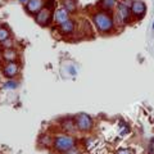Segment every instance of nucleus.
<instances>
[{"label": "nucleus", "instance_id": "obj_25", "mask_svg": "<svg viewBox=\"0 0 154 154\" xmlns=\"http://www.w3.org/2000/svg\"><path fill=\"white\" fill-rule=\"evenodd\" d=\"M0 28H2V27H0Z\"/></svg>", "mask_w": 154, "mask_h": 154}, {"label": "nucleus", "instance_id": "obj_4", "mask_svg": "<svg viewBox=\"0 0 154 154\" xmlns=\"http://www.w3.org/2000/svg\"><path fill=\"white\" fill-rule=\"evenodd\" d=\"M130 9H131V14L135 19H143L146 14V4L143 0H134Z\"/></svg>", "mask_w": 154, "mask_h": 154}, {"label": "nucleus", "instance_id": "obj_2", "mask_svg": "<svg viewBox=\"0 0 154 154\" xmlns=\"http://www.w3.org/2000/svg\"><path fill=\"white\" fill-rule=\"evenodd\" d=\"M116 19L114 21L119 23V25H127V23L131 21L132 14H131V9L128 5H126L122 2L117 3V7H116Z\"/></svg>", "mask_w": 154, "mask_h": 154}, {"label": "nucleus", "instance_id": "obj_17", "mask_svg": "<svg viewBox=\"0 0 154 154\" xmlns=\"http://www.w3.org/2000/svg\"><path fill=\"white\" fill-rule=\"evenodd\" d=\"M116 154H134V152L128 148H122V149H119V150L116 152Z\"/></svg>", "mask_w": 154, "mask_h": 154}, {"label": "nucleus", "instance_id": "obj_9", "mask_svg": "<svg viewBox=\"0 0 154 154\" xmlns=\"http://www.w3.org/2000/svg\"><path fill=\"white\" fill-rule=\"evenodd\" d=\"M69 19V12L66 11L64 8H59L57 9L55 13H54V22L57 25H62L63 22L68 21Z\"/></svg>", "mask_w": 154, "mask_h": 154}, {"label": "nucleus", "instance_id": "obj_18", "mask_svg": "<svg viewBox=\"0 0 154 154\" xmlns=\"http://www.w3.org/2000/svg\"><path fill=\"white\" fill-rule=\"evenodd\" d=\"M55 4H57V2L55 0H45V8H48V9H53L55 7Z\"/></svg>", "mask_w": 154, "mask_h": 154}, {"label": "nucleus", "instance_id": "obj_22", "mask_svg": "<svg viewBox=\"0 0 154 154\" xmlns=\"http://www.w3.org/2000/svg\"><path fill=\"white\" fill-rule=\"evenodd\" d=\"M19 3H22V4H27L28 3V0H18Z\"/></svg>", "mask_w": 154, "mask_h": 154}, {"label": "nucleus", "instance_id": "obj_5", "mask_svg": "<svg viewBox=\"0 0 154 154\" xmlns=\"http://www.w3.org/2000/svg\"><path fill=\"white\" fill-rule=\"evenodd\" d=\"M75 122L77 125V128L80 131H90L93 128V118L86 113H81L75 118Z\"/></svg>", "mask_w": 154, "mask_h": 154}, {"label": "nucleus", "instance_id": "obj_20", "mask_svg": "<svg viewBox=\"0 0 154 154\" xmlns=\"http://www.w3.org/2000/svg\"><path fill=\"white\" fill-rule=\"evenodd\" d=\"M3 45H4V48H5V49H12V46H13V42H12V40H11V38H8V40L3 41Z\"/></svg>", "mask_w": 154, "mask_h": 154}, {"label": "nucleus", "instance_id": "obj_8", "mask_svg": "<svg viewBox=\"0 0 154 154\" xmlns=\"http://www.w3.org/2000/svg\"><path fill=\"white\" fill-rule=\"evenodd\" d=\"M26 8L28 13L37 14L44 8V3H42V0H28V3L26 4Z\"/></svg>", "mask_w": 154, "mask_h": 154}, {"label": "nucleus", "instance_id": "obj_10", "mask_svg": "<svg viewBox=\"0 0 154 154\" xmlns=\"http://www.w3.org/2000/svg\"><path fill=\"white\" fill-rule=\"evenodd\" d=\"M98 7H99L100 11L110 12L112 9H114L117 7V0H99Z\"/></svg>", "mask_w": 154, "mask_h": 154}, {"label": "nucleus", "instance_id": "obj_7", "mask_svg": "<svg viewBox=\"0 0 154 154\" xmlns=\"http://www.w3.org/2000/svg\"><path fill=\"white\" fill-rule=\"evenodd\" d=\"M18 71H19V66L16 62H8V64L3 68V73L8 79H12V77H14L18 73Z\"/></svg>", "mask_w": 154, "mask_h": 154}, {"label": "nucleus", "instance_id": "obj_1", "mask_svg": "<svg viewBox=\"0 0 154 154\" xmlns=\"http://www.w3.org/2000/svg\"><path fill=\"white\" fill-rule=\"evenodd\" d=\"M93 22L95 28L100 33H109L114 30L116 21L114 17L110 14V12L98 11L93 13Z\"/></svg>", "mask_w": 154, "mask_h": 154}, {"label": "nucleus", "instance_id": "obj_15", "mask_svg": "<svg viewBox=\"0 0 154 154\" xmlns=\"http://www.w3.org/2000/svg\"><path fill=\"white\" fill-rule=\"evenodd\" d=\"M9 38V31L7 28H0V42L5 41Z\"/></svg>", "mask_w": 154, "mask_h": 154}, {"label": "nucleus", "instance_id": "obj_16", "mask_svg": "<svg viewBox=\"0 0 154 154\" xmlns=\"http://www.w3.org/2000/svg\"><path fill=\"white\" fill-rule=\"evenodd\" d=\"M40 144H41V145H48V146H49L50 144H51V139H50V136H41V139H40Z\"/></svg>", "mask_w": 154, "mask_h": 154}, {"label": "nucleus", "instance_id": "obj_6", "mask_svg": "<svg viewBox=\"0 0 154 154\" xmlns=\"http://www.w3.org/2000/svg\"><path fill=\"white\" fill-rule=\"evenodd\" d=\"M50 18H51V13H50V9H48V8H42L41 11L36 14V22L40 26L48 25Z\"/></svg>", "mask_w": 154, "mask_h": 154}, {"label": "nucleus", "instance_id": "obj_3", "mask_svg": "<svg viewBox=\"0 0 154 154\" xmlns=\"http://www.w3.org/2000/svg\"><path fill=\"white\" fill-rule=\"evenodd\" d=\"M53 143H54V148L58 152H68L76 145V140L68 135H58L54 137Z\"/></svg>", "mask_w": 154, "mask_h": 154}, {"label": "nucleus", "instance_id": "obj_14", "mask_svg": "<svg viewBox=\"0 0 154 154\" xmlns=\"http://www.w3.org/2000/svg\"><path fill=\"white\" fill-rule=\"evenodd\" d=\"M63 8L66 11H68L69 13L76 12V9H77L76 0H63Z\"/></svg>", "mask_w": 154, "mask_h": 154}, {"label": "nucleus", "instance_id": "obj_19", "mask_svg": "<svg viewBox=\"0 0 154 154\" xmlns=\"http://www.w3.org/2000/svg\"><path fill=\"white\" fill-rule=\"evenodd\" d=\"M17 82H14V81H8V82L4 84V88H7V89H14V88H17Z\"/></svg>", "mask_w": 154, "mask_h": 154}, {"label": "nucleus", "instance_id": "obj_13", "mask_svg": "<svg viewBox=\"0 0 154 154\" xmlns=\"http://www.w3.org/2000/svg\"><path fill=\"white\" fill-rule=\"evenodd\" d=\"M3 58L7 62H14L17 58V51L14 49H5L3 53Z\"/></svg>", "mask_w": 154, "mask_h": 154}, {"label": "nucleus", "instance_id": "obj_21", "mask_svg": "<svg viewBox=\"0 0 154 154\" xmlns=\"http://www.w3.org/2000/svg\"><path fill=\"white\" fill-rule=\"evenodd\" d=\"M66 154H77V150L75 148H72L71 150H68V152H66Z\"/></svg>", "mask_w": 154, "mask_h": 154}, {"label": "nucleus", "instance_id": "obj_23", "mask_svg": "<svg viewBox=\"0 0 154 154\" xmlns=\"http://www.w3.org/2000/svg\"><path fill=\"white\" fill-rule=\"evenodd\" d=\"M69 72H71L72 75H75V69H73V68H69Z\"/></svg>", "mask_w": 154, "mask_h": 154}, {"label": "nucleus", "instance_id": "obj_24", "mask_svg": "<svg viewBox=\"0 0 154 154\" xmlns=\"http://www.w3.org/2000/svg\"><path fill=\"white\" fill-rule=\"evenodd\" d=\"M152 30L154 31V21H153V23H152Z\"/></svg>", "mask_w": 154, "mask_h": 154}, {"label": "nucleus", "instance_id": "obj_11", "mask_svg": "<svg viewBox=\"0 0 154 154\" xmlns=\"http://www.w3.org/2000/svg\"><path fill=\"white\" fill-rule=\"evenodd\" d=\"M75 22L71 21V19H68V21L63 22L62 25H59V31L62 33H64V35H69V33H72L75 31Z\"/></svg>", "mask_w": 154, "mask_h": 154}, {"label": "nucleus", "instance_id": "obj_12", "mask_svg": "<svg viewBox=\"0 0 154 154\" xmlns=\"http://www.w3.org/2000/svg\"><path fill=\"white\" fill-rule=\"evenodd\" d=\"M62 128L66 132H75L76 130H79L77 128V125L76 122H73L72 119H64L63 122H62Z\"/></svg>", "mask_w": 154, "mask_h": 154}]
</instances>
